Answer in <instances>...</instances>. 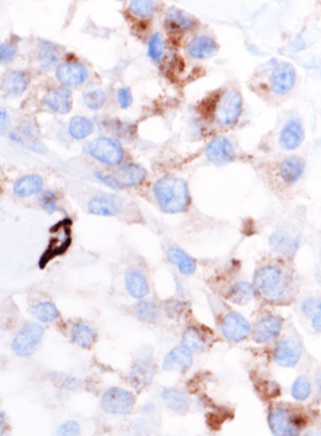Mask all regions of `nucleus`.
<instances>
[{"instance_id": "obj_37", "label": "nucleus", "mask_w": 321, "mask_h": 436, "mask_svg": "<svg viewBox=\"0 0 321 436\" xmlns=\"http://www.w3.org/2000/svg\"><path fill=\"white\" fill-rule=\"evenodd\" d=\"M254 295H256V289L253 284L246 282V281H240L234 284L228 291V300L231 302L239 304V306H245V304L250 302L254 298Z\"/></svg>"}, {"instance_id": "obj_4", "label": "nucleus", "mask_w": 321, "mask_h": 436, "mask_svg": "<svg viewBox=\"0 0 321 436\" xmlns=\"http://www.w3.org/2000/svg\"><path fill=\"white\" fill-rule=\"evenodd\" d=\"M86 153L96 162L108 167H118L124 163L125 152L118 140L111 137H98L89 141L85 147Z\"/></svg>"}, {"instance_id": "obj_13", "label": "nucleus", "mask_w": 321, "mask_h": 436, "mask_svg": "<svg viewBox=\"0 0 321 436\" xmlns=\"http://www.w3.org/2000/svg\"><path fill=\"white\" fill-rule=\"evenodd\" d=\"M302 355L301 340L295 336H288L278 342L274 349V360L279 366L292 368L297 365Z\"/></svg>"}, {"instance_id": "obj_21", "label": "nucleus", "mask_w": 321, "mask_h": 436, "mask_svg": "<svg viewBox=\"0 0 321 436\" xmlns=\"http://www.w3.org/2000/svg\"><path fill=\"white\" fill-rule=\"evenodd\" d=\"M10 140H14L15 143L32 152L45 153L44 144L36 137V125L32 120L25 121L18 129L14 131V133H10Z\"/></svg>"}, {"instance_id": "obj_1", "label": "nucleus", "mask_w": 321, "mask_h": 436, "mask_svg": "<svg viewBox=\"0 0 321 436\" xmlns=\"http://www.w3.org/2000/svg\"><path fill=\"white\" fill-rule=\"evenodd\" d=\"M153 195L166 214L186 213L190 205V194L186 180L175 176L160 178L153 187Z\"/></svg>"}, {"instance_id": "obj_10", "label": "nucleus", "mask_w": 321, "mask_h": 436, "mask_svg": "<svg viewBox=\"0 0 321 436\" xmlns=\"http://www.w3.org/2000/svg\"><path fill=\"white\" fill-rule=\"evenodd\" d=\"M252 330V324L245 315H241L237 311H227L221 320V333L223 336L231 342L237 343L245 340Z\"/></svg>"}, {"instance_id": "obj_43", "label": "nucleus", "mask_w": 321, "mask_h": 436, "mask_svg": "<svg viewBox=\"0 0 321 436\" xmlns=\"http://www.w3.org/2000/svg\"><path fill=\"white\" fill-rule=\"evenodd\" d=\"M111 129H112L113 137H117V140L130 141L135 136V128L131 124L120 121V120H115L111 123Z\"/></svg>"}, {"instance_id": "obj_49", "label": "nucleus", "mask_w": 321, "mask_h": 436, "mask_svg": "<svg viewBox=\"0 0 321 436\" xmlns=\"http://www.w3.org/2000/svg\"><path fill=\"white\" fill-rule=\"evenodd\" d=\"M10 128V118L6 110L0 108V136H6Z\"/></svg>"}, {"instance_id": "obj_14", "label": "nucleus", "mask_w": 321, "mask_h": 436, "mask_svg": "<svg viewBox=\"0 0 321 436\" xmlns=\"http://www.w3.org/2000/svg\"><path fill=\"white\" fill-rule=\"evenodd\" d=\"M297 82V72L289 63H278L271 74V89L275 95H288Z\"/></svg>"}, {"instance_id": "obj_35", "label": "nucleus", "mask_w": 321, "mask_h": 436, "mask_svg": "<svg viewBox=\"0 0 321 436\" xmlns=\"http://www.w3.org/2000/svg\"><path fill=\"white\" fill-rule=\"evenodd\" d=\"M95 124L92 120H89L86 116H73L69 123V134L73 140H86L93 134Z\"/></svg>"}, {"instance_id": "obj_23", "label": "nucleus", "mask_w": 321, "mask_h": 436, "mask_svg": "<svg viewBox=\"0 0 321 436\" xmlns=\"http://www.w3.org/2000/svg\"><path fill=\"white\" fill-rule=\"evenodd\" d=\"M31 82L28 72L23 70H10L3 76L2 90L3 94L10 98H18L27 92Z\"/></svg>"}, {"instance_id": "obj_22", "label": "nucleus", "mask_w": 321, "mask_h": 436, "mask_svg": "<svg viewBox=\"0 0 321 436\" xmlns=\"http://www.w3.org/2000/svg\"><path fill=\"white\" fill-rule=\"evenodd\" d=\"M45 107L57 115H66L73 108V96L71 92L66 87H54L44 98Z\"/></svg>"}, {"instance_id": "obj_39", "label": "nucleus", "mask_w": 321, "mask_h": 436, "mask_svg": "<svg viewBox=\"0 0 321 436\" xmlns=\"http://www.w3.org/2000/svg\"><path fill=\"white\" fill-rule=\"evenodd\" d=\"M291 394L292 397L297 402H305L311 395V382L308 380V377L301 375L294 381V384L291 387Z\"/></svg>"}, {"instance_id": "obj_41", "label": "nucleus", "mask_w": 321, "mask_h": 436, "mask_svg": "<svg viewBox=\"0 0 321 436\" xmlns=\"http://www.w3.org/2000/svg\"><path fill=\"white\" fill-rule=\"evenodd\" d=\"M163 52H164V41H163L162 34L160 32L153 34L150 38V41H148V47H147L148 59L154 63H159L163 57Z\"/></svg>"}, {"instance_id": "obj_33", "label": "nucleus", "mask_w": 321, "mask_h": 436, "mask_svg": "<svg viewBox=\"0 0 321 436\" xmlns=\"http://www.w3.org/2000/svg\"><path fill=\"white\" fill-rule=\"evenodd\" d=\"M36 50H38V63H40L43 70H51L60 64L61 50L58 45L48 43V41H41L40 44H38Z\"/></svg>"}, {"instance_id": "obj_36", "label": "nucleus", "mask_w": 321, "mask_h": 436, "mask_svg": "<svg viewBox=\"0 0 321 436\" xmlns=\"http://www.w3.org/2000/svg\"><path fill=\"white\" fill-rule=\"evenodd\" d=\"M30 313L41 323H54L60 319V311L56 307V304L48 300L34 304L30 309Z\"/></svg>"}, {"instance_id": "obj_12", "label": "nucleus", "mask_w": 321, "mask_h": 436, "mask_svg": "<svg viewBox=\"0 0 321 436\" xmlns=\"http://www.w3.org/2000/svg\"><path fill=\"white\" fill-rule=\"evenodd\" d=\"M205 157L215 166H225L236 158L234 144L227 137L217 136L205 147Z\"/></svg>"}, {"instance_id": "obj_7", "label": "nucleus", "mask_w": 321, "mask_h": 436, "mask_svg": "<svg viewBox=\"0 0 321 436\" xmlns=\"http://www.w3.org/2000/svg\"><path fill=\"white\" fill-rule=\"evenodd\" d=\"M135 395L121 387H111L105 390L100 397L102 411L108 415L126 416L134 411Z\"/></svg>"}, {"instance_id": "obj_34", "label": "nucleus", "mask_w": 321, "mask_h": 436, "mask_svg": "<svg viewBox=\"0 0 321 436\" xmlns=\"http://www.w3.org/2000/svg\"><path fill=\"white\" fill-rule=\"evenodd\" d=\"M133 313H134L137 320L147 323V324L156 323L160 319L159 304L154 300H150V298L148 300H144V298L138 300L135 302V306L133 307Z\"/></svg>"}, {"instance_id": "obj_47", "label": "nucleus", "mask_w": 321, "mask_h": 436, "mask_svg": "<svg viewBox=\"0 0 321 436\" xmlns=\"http://www.w3.org/2000/svg\"><path fill=\"white\" fill-rule=\"evenodd\" d=\"M301 311H302V314H304L305 317H310V319H311V317H313L316 313L321 311V302H320V300H318V298H307V300L302 302Z\"/></svg>"}, {"instance_id": "obj_24", "label": "nucleus", "mask_w": 321, "mask_h": 436, "mask_svg": "<svg viewBox=\"0 0 321 436\" xmlns=\"http://www.w3.org/2000/svg\"><path fill=\"white\" fill-rule=\"evenodd\" d=\"M188 54L195 60H207L218 52V44L210 35H195L186 45Z\"/></svg>"}, {"instance_id": "obj_44", "label": "nucleus", "mask_w": 321, "mask_h": 436, "mask_svg": "<svg viewBox=\"0 0 321 436\" xmlns=\"http://www.w3.org/2000/svg\"><path fill=\"white\" fill-rule=\"evenodd\" d=\"M188 309V304L182 300H169L164 304V311L170 319H181V315L185 314Z\"/></svg>"}, {"instance_id": "obj_17", "label": "nucleus", "mask_w": 321, "mask_h": 436, "mask_svg": "<svg viewBox=\"0 0 321 436\" xmlns=\"http://www.w3.org/2000/svg\"><path fill=\"white\" fill-rule=\"evenodd\" d=\"M194 364V355L184 345L175 346L164 356L162 368L168 373H186Z\"/></svg>"}, {"instance_id": "obj_6", "label": "nucleus", "mask_w": 321, "mask_h": 436, "mask_svg": "<svg viewBox=\"0 0 321 436\" xmlns=\"http://www.w3.org/2000/svg\"><path fill=\"white\" fill-rule=\"evenodd\" d=\"M45 330L40 323H27L12 340V351L21 358H30L40 348Z\"/></svg>"}, {"instance_id": "obj_30", "label": "nucleus", "mask_w": 321, "mask_h": 436, "mask_svg": "<svg viewBox=\"0 0 321 436\" xmlns=\"http://www.w3.org/2000/svg\"><path fill=\"white\" fill-rule=\"evenodd\" d=\"M160 399L163 404L169 408L170 412L177 415H185L189 408L188 395L173 387H164L160 390Z\"/></svg>"}, {"instance_id": "obj_48", "label": "nucleus", "mask_w": 321, "mask_h": 436, "mask_svg": "<svg viewBox=\"0 0 321 436\" xmlns=\"http://www.w3.org/2000/svg\"><path fill=\"white\" fill-rule=\"evenodd\" d=\"M117 101H118V105H120V108H122V110H128L133 105V94H131V90L128 89V87H121L120 90H118V94H117Z\"/></svg>"}, {"instance_id": "obj_25", "label": "nucleus", "mask_w": 321, "mask_h": 436, "mask_svg": "<svg viewBox=\"0 0 321 436\" xmlns=\"http://www.w3.org/2000/svg\"><path fill=\"white\" fill-rule=\"evenodd\" d=\"M301 239L300 237H294L285 230H275L271 237H269V246L275 253L284 255V256H292L300 249Z\"/></svg>"}, {"instance_id": "obj_19", "label": "nucleus", "mask_w": 321, "mask_h": 436, "mask_svg": "<svg viewBox=\"0 0 321 436\" xmlns=\"http://www.w3.org/2000/svg\"><path fill=\"white\" fill-rule=\"evenodd\" d=\"M305 138V129L298 118H292L282 127L279 133V145L287 152L298 149Z\"/></svg>"}, {"instance_id": "obj_2", "label": "nucleus", "mask_w": 321, "mask_h": 436, "mask_svg": "<svg viewBox=\"0 0 321 436\" xmlns=\"http://www.w3.org/2000/svg\"><path fill=\"white\" fill-rule=\"evenodd\" d=\"M253 287L265 300L280 302L292 293V276L278 265H265L256 271Z\"/></svg>"}, {"instance_id": "obj_8", "label": "nucleus", "mask_w": 321, "mask_h": 436, "mask_svg": "<svg viewBox=\"0 0 321 436\" xmlns=\"http://www.w3.org/2000/svg\"><path fill=\"white\" fill-rule=\"evenodd\" d=\"M71 245V221L69 218H64L63 221L57 222L51 229V239L48 246L41 258V267H45V263L53 260L57 256L64 255L69 250Z\"/></svg>"}, {"instance_id": "obj_26", "label": "nucleus", "mask_w": 321, "mask_h": 436, "mask_svg": "<svg viewBox=\"0 0 321 436\" xmlns=\"http://www.w3.org/2000/svg\"><path fill=\"white\" fill-rule=\"evenodd\" d=\"M124 284L126 293L135 300L144 298L150 293V284L147 276L138 268H131L125 272Z\"/></svg>"}, {"instance_id": "obj_51", "label": "nucleus", "mask_w": 321, "mask_h": 436, "mask_svg": "<svg viewBox=\"0 0 321 436\" xmlns=\"http://www.w3.org/2000/svg\"><path fill=\"white\" fill-rule=\"evenodd\" d=\"M8 429V424L5 422V417L3 415H0V435H3Z\"/></svg>"}, {"instance_id": "obj_16", "label": "nucleus", "mask_w": 321, "mask_h": 436, "mask_svg": "<svg viewBox=\"0 0 321 436\" xmlns=\"http://www.w3.org/2000/svg\"><path fill=\"white\" fill-rule=\"evenodd\" d=\"M115 182H117L118 188L124 189V188H134L138 187V185L144 183L146 178H147V172L146 169L137 165V163H122L121 166H118V169L112 174Z\"/></svg>"}, {"instance_id": "obj_27", "label": "nucleus", "mask_w": 321, "mask_h": 436, "mask_svg": "<svg viewBox=\"0 0 321 436\" xmlns=\"http://www.w3.org/2000/svg\"><path fill=\"white\" fill-rule=\"evenodd\" d=\"M166 258L185 276H190L197 272V260L179 246H169L166 250Z\"/></svg>"}, {"instance_id": "obj_32", "label": "nucleus", "mask_w": 321, "mask_h": 436, "mask_svg": "<svg viewBox=\"0 0 321 436\" xmlns=\"http://www.w3.org/2000/svg\"><path fill=\"white\" fill-rule=\"evenodd\" d=\"M182 345L190 352H203L210 345V336L203 329L189 326L182 335Z\"/></svg>"}, {"instance_id": "obj_42", "label": "nucleus", "mask_w": 321, "mask_h": 436, "mask_svg": "<svg viewBox=\"0 0 321 436\" xmlns=\"http://www.w3.org/2000/svg\"><path fill=\"white\" fill-rule=\"evenodd\" d=\"M38 203H40L41 209L45 211L47 214H54L58 209V195L54 191L45 189L38 195Z\"/></svg>"}, {"instance_id": "obj_46", "label": "nucleus", "mask_w": 321, "mask_h": 436, "mask_svg": "<svg viewBox=\"0 0 321 436\" xmlns=\"http://www.w3.org/2000/svg\"><path fill=\"white\" fill-rule=\"evenodd\" d=\"M56 433L63 435V436H76V435L82 433V429H80V425L77 424L76 420H67L57 428Z\"/></svg>"}, {"instance_id": "obj_15", "label": "nucleus", "mask_w": 321, "mask_h": 436, "mask_svg": "<svg viewBox=\"0 0 321 436\" xmlns=\"http://www.w3.org/2000/svg\"><path fill=\"white\" fill-rule=\"evenodd\" d=\"M250 332L256 343L272 342L282 332V319L275 314H266L254 323Z\"/></svg>"}, {"instance_id": "obj_18", "label": "nucleus", "mask_w": 321, "mask_h": 436, "mask_svg": "<svg viewBox=\"0 0 321 436\" xmlns=\"http://www.w3.org/2000/svg\"><path fill=\"white\" fill-rule=\"evenodd\" d=\"M154 375H156V366L151 362L150 356H144V358H138L130 369V382L137 391H141L151 384Z\"/></svg>"}, {"instance_id": "obj_9", "label": "nucleus", "mask_w": 321, "mask_h": 436, "mask_svg": "<svg viewBox=\"0 0 321 436\" xmlns=\"http://www.w3.org/2000/svg\"><path fill=\"white\" fill-rule=\"evenodd\" d=\"M57 81L66 89H76L83 86L89 79L86 65L77 60H67L60 63L56 68Z\"/></svg>"}, {"instance_id": "obj_45", "label": "nucleus", "mask_w": 321, "mask_h": 436, "mask_svg": "<svg viewBox=\"0 0 321 436\" xmlns=\"http://www.w3.org/2000/svg\"><path fill=\"white\" fill-rule=\"evenodd\" d=\"M18 56V47L14 43H0V64H10Z\"/></svg>"}, {"instance_id": "obj_11", "label": "nucleus", "mask_w": 321, "mask_h": 436, "mask_svg": "<svg viewBox=\"0 0 321 436\" xmlns=\"http://www.w3.org/2000/svg\"><path fill=\"white\" fill-rule=\"evenodd\" d=\"M124 207V201L118 195L100 194L89 200L87 213L98 217H117L122 213Z\"/></svg>"}, {"instance_id": "obj_20", "label": "nucleus", "mask_w": 321, "mask_h": 436, "mask_svg": "<svg viewBox=\"0 0 321 436\" xmlns=\"http://www.w3.org/2000/svg\"><path fill=\"white\" fill-rule=\"evenodd\" d=\"M197 23L198 21L195 17L179 8H170L164 18V26L173 34L189 32L195 28Z\"/></svg>"}, {"instance_id": "obj_3", "label": "nucleus", "mask_w": 321, "mask_h": 436, "mask_svg": "<svg viewBox=\"0 0 321 436\" xmlns=\"http://www.w3.org/2000/svg\"><path fill=\"white\" fill-rule=\"evenodd\" d=\"M243 112V96L237 89H225L214 102V121L221 127L236 125Z\"/></svg>"}, {"instance_id": "obj_5", "label": "nucleus", "mask_w": 321, "mask_h": 436, "mask_svg": "<svg viewBox=\"0 0 321 436\" xmlns=\"http://www.w3.org/2000/svg\"><path fill=\"white\" fill-rule=\"evenodd\" d=\"M271 432L278 436H297L305 426L302 415L291 412L287 407H275L267 416Z\"/></svg>"}, {"instance_id": "obj_31", "label": "nucleus", "mask_w": 321, "mask_h": 436, "mask_svg": "<svg viewBox=\"0 0 321 436\" xmlns=\"http://www.w3.org/2000/svg\"><path fill=\"white\" fill-rule=\"evenodd\" d=\"M44 191V179L41 175L31 174L21 176L14 185V195L18 198H30Z\"/></svg>"}, {"instance_id": "obj_40", "label": "nucleus", "mask_w": 321, "mask_h": 436, "mask_svg": "<svg viewBox=\"0 0 321 436\" xmlns=\"http://www.w3.org/2000/svg\"><path fill=\"white\" fill-rule=\"evenodd\" d=\"M156 2L151 0H134L130 3V12L138 19H147L156 12Z\"/></svg>"}, {"instance_id": "obj_50", "label": "nucleus", "mask_w": 321, "mask_h": 436, "mask_svg": "<svg viewBox=\"0 0 321 436\" xmlns=\"http://www.w3.org/2000/svg\"><path fill=\"white\" fill-rule=\"evenodd\" d=\"M311 326L314 329L316 333H320L321 332V313H316L313 317H311Z\"/></svg>"}, {"instance_id": "obj_38", "label": "nucleus", "mask_w": 321, "mask_h": 436, "mask_svg": "<svg viewBox=\"0 0 321 436\" xmlns=\"http://www.w3.org/2000/svg\"><path fill=\"white\" fill-rule=\"evenodd\" d=\"M82 99H83V103L86 105V108H89L91 111H99L105 107L108 96L104 89L95 87V89L85 90Z\"/></svg>"}, {"instance_id": "obj_28", "label": "nucleus", "mask_w": 321, "mask_h": 436, "mask_svg": "<svg viewBox=\"0 0 321 436\" xmlns=\"http://www.w3.org/2000/svg\"><path fill=\"white\" fill-rule=\"evenodd\" d=\"M305 172V162L298 156H289L279 166V178L287 185L297 183Z\"/></svg>"}, {"instance_id": "obj_29", "label": "nucleus", "mask_w": 321, "mask_h": 436, "mask_svg": "<svg viewBox=\"0 0 321 436\" xmlns=\"http://www.w3.org/2000/svg\"><path fill=\"white\" fill-rule=\"evenodd\" d=\"M70 340L76 346L91 349L98 340V332L95 327L89 323L77 322L70 327Z\"/></svg>"}]
</instances>
